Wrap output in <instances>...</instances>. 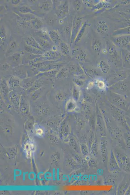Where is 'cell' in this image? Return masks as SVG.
<instances>
[{
	"label": "cell",
	"instance_id": "obj_15",
	"mask_svg": "<svg viewBox=\"0 0 130 195\" xmlns=\"http://www.w3.org/2000/svg\"><path fill=\"white\" fill-rule=\"evenodd\" d=\"M109 52L110 53L113 54H114V53H115V49L112 47H111L109 48Z\"/></svg>",
	"mask_w": 130,
	"mask_h": 195
},
{
	"label": "cell",
	"instance_id": "obj_4",
	"mask_svg": "<svg viewBox=\"0 0 130 195\" xmlns=\"http://www.w3.org/2000/svg\"><path fill=\"white\" fill-rule=\"evenodd\" d=\"M49 34L53 42L55 44H58L60 41L58 33L56 31H52L49 32Z\"/></svg>",
	"mask_w": 130,
	"mask_h": 195
},
{
	"label": "cell",
	"instance_id": "obj_18",
	"mask_svg": "<svg viewBox=\"0 0 130 195\" xmlns=\"http://www.w3.org/2000/svg\"><path fill=\"white\" fill-rule=\"evenodd\" d=\"M16 43L14 42H12L11 45V46L12 48H14L16 46Z\"/></svg>",
	"mask_w": 130,
	"mask_h": 195
},
{
	"label": "cell",
	"instance_id": "obj_7",
	"mask_svg": "<svg viewBox=\"0 0 130 195\" xmlns=\"http://www.w3.org/2000/svg\"><path fill=\"white\" fill-rule=\"evenodd\" d=\"M39 7L41 9H44V10L48 11L51 8V5L47 2H44L40 4Z\"/></svg>",
	"mask_w": 130,
	"mask_h": 195
},
{
	"label": "cell",
	"instance_id": "obj_2",
	"mask_svg": "<svg viewBox=\"0 0 130 195\" xmlns=\"http://www.w3.org/2000/svg\"><path fill=\"white\" fill-rule=\"evenodd\" d=\"M26 42L27 45L29 46H32L35 48L39 49L41 51H43V49L41 47V46L36 42L33 38H27L26 40Z\"/></svg>",
	"mask_w": 130,
	"mask_h": 195
},
{
	"label": "cell",
	"instance_id": "obj_6",
	"mask_svg": "<svg viewBox=\"0 0 130 195\" xmlns=\"http://www.w3.org/2000/svg\"><path fill=\"white\" fill-rule=\"evenodd\" d=\"M19 11L22 13L34 14V12L31 9L26 6L21 7L19 9Z\"/></svg>",
	"mask_w": 130,
	"mask_h": 195
},
{
	"label": "cell",
	"instance_id": "obj_10",
	"mask_svg": "<svg viewBox=\"0 0 130 195\" xmlns=\"http://www.w3.org/2000/svg\"><path fill=\"white\" fill-rule=\"evenodd\" d=\"M61 50L62 52L65 54H67L68 53V48L66 44H61Z\"/></svg>",
	"mask_w": 130,
	"mask_h": 195
},
{
	"label": "cell",
	"instance_id": "obj_13",
	"mask_svg": "<svg viewBox=\"0 0 130 195\" xmlns=\"http://www.w3.org/2000/svg\"><path fill=\"white\" fill-rule=\"evenodd\" d=\"M1 37L2 39L3 38L4 39L6 38L5 32L4 31V30L2 29L1 31Z\"/></svg>",
	"mask_w": 130,
	"mask_h": 195
},
{
	"label": "cell",
	"instance_id": "obj_17",
	"mask_svg": "<svg viewBox=\"0 0 130 195\" xmlns=\"http://www.w3.org/2000/svg\"><path fill=\"white\" fill-rule=\"evenodd\" d=\"M12 3L14 5H17L20 2V1H19V0H16V1H12Z\"/></svg>",
	"mask_w": 130,
	"mask_h": 195
},
{
	"label": "cell",
	"instance_id": "obj_5",
	"mask_svg": "<svg viewBox=\"0 0 130 195\" xmlns=\"http://www.w3.org/2000/svg\"><path fill=\"white\" fill-rule=\"evenodd\" d=\"M25 49L26 51L31 53L34 54H42V51L40 50L35 48L32 46L28 45H27L26 47H25Z\"/></svg>",
	"mask_w": 130,
	"mask_h": 195
},
{
	"label": "cell",
	"instance_id": "obj_3",
	"mask_svg": "<svg viewBox=\"0 0 130 195\" xmlns=\"http://www.w3.org/2000/svg\"><path fill=\"white\" fill-rule=\"evenodd\" d=\"M19 16L23 20L27 22L31 20L35 19L36 17L33 14L28 13L24 14L22 13H17Z\"/></svg>",
	"mask_w": 130,
	"mask_h": 195
},
{
	"label": "cell",
	"instance_id": "obj_12",
	"mask_svg": "<svg viewBox=\"0 0 130 195\" xmlns=\"http://www.w3.org/2000/svg\"><path fill=\"white\" fill-rule=\"evenodd\" d=\"M26 21H25L24 20L20 22L19 25L21 26V27H27L29 25Z\"/></svg>",
	"mask_w": 130,
	"mask_h": 195
},
{
	"label": "cell",
	"instance_id": "obj_16",
	"mask_svg": "<svg viewBox=\"0 0 130 195\" xmlns=\"http://www.w3.org/2000/svg\"><path fill=\"white\" fill-rule=\"evenodd\" d=\"M48 24L50 25H52L54 23L53 20L51 18H49L48 20Z\"/></svg>",
	"mask_w": 130,
	"mask_h": 195
},
{
	"label": "cell",
	"instance_id": "obj_14",
	"mask_svg": "<svg viewBox=\"0 0 130 195\" xmlns=\"http://www.w3.org/2000/svg\"><path fill=\"white\" fill-rule=\"evenodd\" d=\"M125 58L126 61L130 63V52H127L125 54Z\"/></svg>",
	"mask_w": 130,
	"mask_h": 195
},
{
	"label": "cell",
	"instance_id": "obj_1",
	"mask_svg": "<svg viewBox=\"0 0 130 195\" xmlns=\"http://www.w3.org/2000/svg\"><path fill=\"white\" fill-rule=\"evenodd\" d=\"M108 26L107 23L104 21H99L97 25V31L101 33H105L108 31Z\"/></svg>",
	"mask_w": 130,
	"mask_h": 195
},
{
	"label": "cell",
	"instance_id": "obj_8",
	"mask_svg": "<svg viewBox=\"0 0 130 195\" xmlns=\"http://www.w3.org/2000/svg\"><path fill=\"white\" fill-rule=\"evenodd\" d=\"M32 26L36 28L40 27L42 25V23L37 19H34L32 21Z\"/></svg>",
	"mask_w": 130,
	"mask_h": 195
},
{
	"label": "cell",
	"instance_id": "obj_9",
	"mask_svg": "<svg viewBox=\"0 0 130 195\" xmlns=\"http://www.w3.org/2000/svg\"><path fill=\"white\" fill-rule=\"evenodd\" d=\"M101 44L99 42H94L93 45V48L95 51H99L101 48Z\"/></svg>",
	"mask_w": 130,
	"mask_h": 195
},
{
	"label": "cell",
	"instance_id": "obj_11",
	"mask_svg": "<svg viewBox=\"0 0 130 195\" xmlns=\"http://www.w3.org/2000/svg\"><path fill=\"white\" fill-rule=\"evenodd\" d=\"M41 46H42L43 48H46L47 47L48 48L50 46V45L45 40L41 42L40 43Z\"/></svg>",
	"mask_w": 130,
	"mask_h": 195
}]
</instances>
